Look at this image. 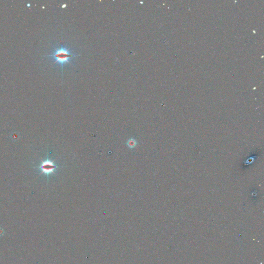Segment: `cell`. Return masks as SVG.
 <instances>
[{"label":"cell","instance_id":"3","mask_svg":"<svg viewBox=\"0 0 264 264\" xmlns=\"http://www.w3.org/2000/svg\"><path fill=\"white\" fill-rule=\"evenodd\" d=\"M138 144L137 141L134 139V138H130L128 139V140L127 142L126 145L127 147L130 149H133L136 147L137 145Z\"/></svg>","mask_w":264,"mask_h":264},{"label":"cell","instance_id":"2","mask_svg":"<svg viewBox=\"0 0 264 264\" xmlns=\"http://www.w3.org/2000/svg\"><path fill=\"white\" fill-rule=\"evenodd\" d=\"M60 167L56 165L52 161L49 159V155L48 154L47 158L46 160L42 161L40 165L37 167H35L34 168H37L39 169L41 171L40 174H44L48 176V178H49V175L51 174L54 173L55 171L57 169L60 168Z\"/></svg>","mask_w":264,"mask_h":264},{"label":"cell","instance_id":"1","mask_svg":"<svg viewBox=\"0 0 264 264\" xmlns=\"http://www.w3.org/2000/svg\"><path fill=\"white\" fill-rule=\"evenodd\" d=\"M77 56L79 55H76L71 53L67 49L61 46V48L56 49L52 54L44 56L53 57L55 61L60 63L62 67L63 64L69 61L71 58Z\"/></svg>","mask_w":264,"mask_h":264}]
</instances>
